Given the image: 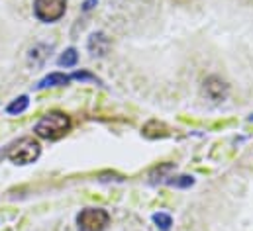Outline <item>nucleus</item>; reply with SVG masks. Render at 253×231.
Masks as SVG:
<instances>
[{
  "label": "nucleus",
  "instance_id": "nucleus-3",
  "mask_svg": "<svg viewBox=\"0 0 253 231\" xmlns=\"http://www.w3.org/2000/svg\"><path fill=\"white\" fill-rule=\"evenodd\" d=\"M110 224V214L102 208H84L77 216V228L81 231H104Z\"/></svg>",
  "mask_w": 253,
  "mask_h": 231
},
{
  "label": "nucleus",
  "instance_id": "nucleus-5",
  "mask_svg": "<svg viewBox=\"0 0 253 231\" xmlns=\"http://www.w3.org/2000/svg\"><path fill=\"white\" fill-rule=\"evenodd\" d=\"M86 49L92 57H104L110 51V38L104 32H94L86 41Z\"/></svg>",
  "mask_w": 253,
  "mask_h": 231
},
{
  "label": "nucleus",
  "instance_id": "nucleus-7",
  "mask_svg": "<svg viewBox=\"0 0 253 231\" xmlns=\"http://www.w3.org/2000/svg\"><path fill=\"white\" fill-rule=\"evenodd\" d=\"M51 51H53V45L51 43H36L28 51V65H32V67H43L45 61L51 55Z\"/></svg>",
  "mask_w": 253,
  "mask_h": 231
},
{
  "label": "nucleus",
  "instance_id": "nucleus-6",
  "mask_svg": "<svg viewBox=\"0 0 253 231\" xmlns=\"http://www.w3.org/2000/svg\"><path fill=\"white\" fill-rule=\"evenodd\" d=\"M228 90L230 86L220 78V77H208L204 80V94L210 98V100H224L228 96Z\"/></svg>",
  "mask_w": 253,
  "mask_h": 231
},
{
  "label": "nucleus",
  "instance_id": "nucleus-13",
  "mask_svg": "<svg viewBox=\"0 0 253 231\" xmlns=\"http://www.w3.org/2000/svg\"><path fill=\"white\" fill-rule=\"evenodd\" d=\"M71 78L73 80H81V82H84V80H92V82H98V84H102L100 82V78H96L92 73H88V71H77V73H73L71 75Z\"/></svg>",
  "mask_w": 253,
  "mask_h": 231
},
{
  "label": "nucleus",
  "instance_id": "nucleus-9",
  "mask_svg": "<svg viewBox=\"0 0 253 231\" xmlns=\"http://www.w3.org/2000/svg\"><path fill=\"white\" fill-rule=\"evenodd\" d=\"M143 135L149 139H159V137H167L169 135V127L157 119H151L149 123H145L143 127Z\"/></svg>",
  "mask_w": 253,
  "mask_h": 231
},
{
  "label": "nucleus",
  "instance_id": "nucleus-16",
  "mask_svg": "<svg viewBox=\"0 0 253 231\" xmlns=\"http://www.w3.org/2000/svg\"><path fill=\"white\" fill-rule=\"evenodd\" d=\"M6 157V149H0V161Z\"/></svg>",
  "mask_w": 253,
  "mask_h": 231
},
{
  "label": "nucleus",
  "instance_id": "nucleus-11",
  "mask_svg": "<svg viewBox=\"0 0 253 231\" xmlns=\"http://www.w3.org/2000/svg\"><path fill=\"white\" fill-rule=\"evenodd\" d=\"M77 63H79V53H77V49H75V47L65 49L63 53L59 55V59H57V65H59V67H65V69L75 67Z\"/></svg>",
  "mask_w": 253,
  "mask_h": 231
},
{
  "label": "nucleus",
  "instance_id": "nucleus-12",
  "mask_svg": "<svg viewBox=\"0 0 253 231\" xmlns=\"http://www.w3.org/2000/svg\"><path fill=\"white\" fill-rule=\"evenodd\" d=\"M153 222L157 224V228H159L161 231H169V230H171V226H173L171 216H169V214H163V212L153 214Z\"/></svg>",
  "mask_w": 253,
  "mask_h": 231
},
{
  "label": "nucleus",
  "instance_id": "nucleus-15",
  "mask_svg": "<svg viewBox=\"0 0 253 231\" xmlns=\"http://www.w3.org/2000/svg\"><path fill=\"white\" fill-rule=\"evenodd\" d=\"M96 2H98V0H84V4H83V10H84V12L92 10V8L96 6Z\"/></svg>",
  "mask_w": 253,
  "mask_h": 231
},
{
  "label": "nucleus",
  "instance_id": "nucleus-2",
  "mask_svg": "<svg viewBox=\"0 0 253 231\" xmlns=\"http://www.w3.org/2000/svg\"><path fill=\"white\" fill-rule=\"evenodd\" d=\"M42 155V145L34 137H20L6 147V159L14 165H30Z\"/></svg>",
  "mask_w": 253,
  "mask_h": 231
},
{
  "label": "nucleus",
  "instance_id": "nucleus-1",
  "mask_svg": "<svg viewBox=\"0 0 253 231\" xmlns=\"http://www.w3.org/2000/svg\"><path fill=\"white\" fill-rule=\"evenodd\" d=\"M69 129H71V117L65 112H49L47 116H43L34 127L36 135L42 137V139H47V141L61 139L69 133Z\"/></svg>",
  "mask_w": 253,
  "mask_h": 231
},
{
  "label": "nucleus",
  "instance_id": "nucleus-4",
  "mask_svg": "<svg viewBox=\"0 0 253 231\" xmlns=\"http://www.w3.org/2000/svg\"><path fill=\"white\" fill-rule=\"evenodd\" d=\"M67 12V0H34V16L43 24L61 20Z\"/></svg>",
  "mask_w": 253,
  "mask_h": 231
},
{
  "label": "nucleus",
  "instance_id": "nucleus-10",
  "mask_svg": "<svg viewBox=\"0 0 253 231\" xmlns=\"http://www.w3.org/2000/svg\"><path fill=\"white\" fill-rule=\"evenodd\" d=\"M28 106H30V98H28V96H18V98H14V100L6 106V114L18 116V114H22V112H26Z\"/></svg>",
  "mask_w": 253,
  "mask_h": 231
},
{
  "label": "nucleus",
  "instance_id": "nucleus-14",
  "mask_svg": "<svg viewBox=\"0 0 253 231\" xmlns=\"http://www.w3.org/2000/svg\"><path fill=\"white\" fill-rule=\"evenodd\" d=\"M171 186H177V188H189L194 184V178L192 176H177L175 180H167Z\"/></svg>",
  "mask_w": 253,
  "mask_h": 231
},
{
  "label": "nucleus",
  "instance_id": "nucleus-8",
  "mask_svg": "<svg viewBox=\"0 0 253 231\" xmlns=\"http://www.w3.org/2000/svg\"><path fill=\"white\" fill-rule=\"evenodd\" d=\"M73 78L69 75H63V73H51L47 77H43L40 82H38V90H43V88H53V86H67Z\"/></svg>",
  "mask_w": 253,
  "mask_h": 231
}]
</instances>
